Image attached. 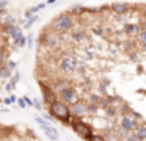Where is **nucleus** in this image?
<instances>
[{
  "instance_id": "58836bf2",
  "label": "nucleus",
  "mask_w": 146,
  "mask_h": 141,
  "mask_svg": "<svg viewBox=\"0 0 146 141\" xmlns=\"http://www.w3.org/2000/svg\"><path fill=\"white\" fill-rule=\"evenodd\" d=\"M2 14H5V9H2V8H0V16H2Z\"/></svg>"
},
{
  "instance_id": "7c9ffc66",
  "label": "nucleus",
  "mask_w": 146,
  "mask_h": 141,
  "mask_svg": "<svg viewBox=\"0 0 146 141\" xmlns=\"http://www.w3.org/2000/svg\"><path fill=\"white\" fill-rule=\"evenodd\" d=\"M14 86H16V85H14V83H11V81H10V83H7V85H5V89H7L8 93H11V91L14 89Z\"/></svg>"
},
{
  "instance_id": "2f4dec72",
  "label": "nucleus",
  "mask_w": 146,
  "mask_h": 141,
  "mask_svg": "<svg viewBox=\"0 0 146 141\" xmlns=\"http://www.w3.org/2000/svg\"><path fill=\"white\" fill-rule=\"evenodd\" d=\"M24 99H25V102H27V105H29V107H35V100H33V99H30V97H24Z\"/></svg>"
},
{
  "instance_id": "aec40b11",
  "label": "nucleus",
  "mask_w": 146,
  "mask_h": 141,
  "mask_svg": "<svg viewBox=\"0 0 146 141\" xmlns=\"http://www.w3.org/2000/svg\"><path fill=\"white\" fill-rule=\"evenodd\" d=\"M38 19H39V16H38V14H33L30 19H27V22H25V25H24V28H30L36 21H38Z\"/></svg>"
},
{
  "instance_id": "4c0bfd02",
  "label": "nucleus",
  "mask_w": 146,
  "mask_h": 141,
  "mask_svg": "<svg viewBox=\"0 0 146 141\" xmlns=\"http://www.w3.org/2000/svg\"><path fill=\"white\" fill-rule=\"evenodd\" d=\"M57 2H60V0H47L46 3H47V5H54V3H57Z\"/></svg>"
},
{
  "instance_id": "f3484780",
  "label": "nucleus",
  "mask_w": 146,
  "mask_h": 141,
  "mask_svg": "<svg viewBox=\"0 0 146 141\" xmlns=\"http://www.w3.org/2000/svg\"><path fill=\"white\" fill-rule=\"evenodd\" d=\"M11 69L8 68V66H0V78H5V80H7V78H10L11 77Z\"/></svg>"
},
{
  "instance_id": "dca6fc26",
  "label": "nucleus",
  "mask_w": 146,
  "mask_h": 141,
  "mask_svg": "<svg viewBox=\"0 0 146 141\" xmlns=\"http://www.w3.org/2000/svg\"><path fill=\"white\" fill-rule=\"evenodd\" d=\"M85 9H86V8H83L82 5H74L72 8L69 9V13H71L72 16H82L83 13H85Z\"/></svg>"
},
{
  "instance_id": "c85d7f7f",
  "label": "nucleus",
  "mask_w": 146,
  "mask_h": 141,
  "mask_svg": "<svg viewBox=\"0 0 146 141\" xmlns=\"http://www.w3.org/2000/svg\"><path fill=\"white\" fill-rule=\"evenodd\" d=\"M13 102H16V97H14V96H10V97H7V99H3L5 105H11Z\"/></svg>"
},
{
  "instance_id": "20e7f679",
  "label": "nucleus",
  "mask_w": 146,
  "mask_h": 141,
  "mask_svg": "<svg viewBox=\"0 0 146 141\" xmlns=\"http://www.w3.org/2000/svg\"><path fill=\"white\" fill-rule=\"evenodd\" d=\"M39 44L47 49H57L60 44V38H58L57 31H44L39 36Z\"/></svg>"
},
{
  "instance_id": "6e6552de",
  "label": "nucleus",
  "mask_w": 146,
  "mask_h": 141,
  "mask_svg": "<svg viewBox=\"0 0 146 141\" xmlns=\"http://www.w3.org/2000/svg\"><path fill=\"white\" fill-rule=\"evenodd\" d=\"M39 86H41V89H42V100H44V102L47 103V105H52V103H54L55 100H58L54 88L47 86V85L42 83V81H39Z\"/></svg>"
},
{
  "instance_id": "0eeeda50",
  "label": "nucleus",
  "mask_w": 146,
  "mask_h": 141,
  "mask_svg": "<svg viewBox=\"0 0 146 141\" xmlns=\"http://www.w3.org/2000/svg\"><path fill=\"white\" fill-rule=\"evenodd\" d=\"M140 122L135 121V119L132 118L130 115H121V119H119V127L123 128V130H126L127 133H130V132H135L137 125H138Z\"/></svg>"
},
{
  "instance_id": "2eb2a0df",
  "label": "nucleus",
  "mask_w": 146,
  "mask_h": 141,
  "mask_svg": "<svg viewBox=\"0 0 146 141\" xmlns=\"http://www.w3.org/2000/svg\"><path fill=\"white\" fill-rule=\"evenodd\" d=\"M71 34H72V41H76V42H82V41H85L86 34L83 30H80V28H76V30L71 31Z\"/></svg>"
},
{
  "instance_id": "c9c22d12",
  "label": "nucleus",
  "mask_w": 146,
  "mask_h": 141,
  "mask_svg": "<svg viewBox=\"0 0 146 141\" xmlns=\"http://www.w3.org/2000/svg\"><path fill=\"white\" fill-rule=\"evenodd\" d=\"M27 46H29V47H32V46H33V38H32V34L29 36V44H27Z\"/></svg>"
},
{
  "instance_id": "4468645a",
  "label": "nucleus",
  "mask_w": 146,
  "mask_h": 141,
  "mask_svg": "<svg viewBox=\"0 0 146 141\" xmlns=\"http://www.w3.org/2000/svg\"><path fill=\"white\" fill-rule=\"evenodd\" d=\"M135 133H137V136H138L141 141H146V122H145V121L140 122V124L137 125Z\"/></svg>"
},
{
  "instance_id": "4be33fe9",
  "label": "nucleus",
  "mask_w": 146,
  "mask_h": 141,
  "mask_svg": "<svg viewBox=\"0 0 146 141\" xmlns=\"http://www.w3.org/2000/svg\"><path fill=\"white\" fill-rule=\"evenodd\" d=\"M86 107H88V113H96L99 108H101L98 103H93V102H88V103H86Z\"/></svg>"
},
{
  "instance_id": "39448f33",
  "label": "nucleus",
  "mask_w": 146,
  "mask_h": 141,
  "mask_svg": "<svg viewBox=\"0 0 146 141\" xmlns=\"http://www.w3.org/2000/svg\"><path fill=\"white\" fill-rule=\"evenodd\" d=\"M60 71L64 75H71L77 71V61L72 55H66L63 56V60L60 61Z\"/></svg>"
},
{
  "instance_id": "9b49d317",
  "label": "nucleus",
  "mask_w": 146,
  "mask_h": 141,
  "mask_svg": "<svg viewBox=\"0 0 146 141\" xmlns=\"http://www.w3.org/2000/svg\"><path fill=\"white\" fill-rule=\"evenodd\" d=\"M42 128V132H44V135L49 138L50 141H58L60 140V133H58V130L54 127L52 124H49V125H44V127H41Z\"/></svg>"
},
{
  "instance_id": "1a4fd4ad",
  "label": "nucleus",
  "mask_w": 146,
  "mask_h": 141,
  "mask_svg": "<svg viewBox=\"0 0 146 141\" xmlns=\"http://www.w3.org/2000/svg\"><path fill=\"white\" fill-rule=\"evenodd\" d=\"M69 108H71V115H72V118L82 119L85 115H88V107H86V103L80 102V100H77L76 103L69 105Z\"/></svg>"
},
{
  "instance_id": "412c9836",
  "label": "nucleus",
  "mask_w": 146,
  "mask_h": 141,
  "mask_svg": "<svg viewBox=\"0 0 146 141\" xmlns=\"http://www.w3.org/2000/svg\"><path fill=\"white\" fill-rule=\"evenodd\" d=\"M3 25H16V19H14L11 14H7L5 19H3Z\"/></svg>"
},
{
  "instance_id": "423d86ee",
  "label": "nucleus",
  "mask_w": 146,
  "mask_h": 141,
  "mask_svg": "<svg viewBox=\"0 0 146 141\" xmlns=\"http://www.w3.org/2000/svg\"><path fill=\"white\" fill-rule=\"evenodd\" d=\"M58 99L61 102L68 103V105H72L77 102V89L74 86H66L64 89H61L58 93Z\"/></svg>"
},
{
  "instance_id": "bb28decb",
  "label": "nucleus",
  "mask_w": 146,
  "mask_h": 141,
  "mask_svg": "<svg viewBox=\"0 0 146 141\" xmlns=\"http://www.w3.org/2000/svg\"><path fill=\"white\" fill-rule=\"evenodd\" d=\"M19 80H21V72L19 71H16L14 72V75H13V78H11V83H19Z\"/></svg>"
},
{
  "instance_id": "f257e3e1",
  "label": "nucleus",
  "mask_w": 146,
  "mask_h": 141,
  "mask_svg": "<svg viewBox=\"0 0 146 141\" xmlns=\"http://www.w3.org/2000/svg\"><path fill=\"white\" fill-rule=\"evenodd\" d=\"M49 113L54 116L57 121L63 122V124H69L71 125V121H72V115H71V108L68 103L61 102L60 99L55 100L52 105H49Z\"/></svg>"
},
{
  "instance_id": "7ed1b4c3",
  "label": "nucleus",
  "mask_w": 146,
  "mask_h": 141,
  "mask_svg": "<svg viewBox=\"0 0 146 141\" xmlns=\"http://www.w3.org/2000/svg\"><path fill=\"white\" fill-rule=\"evenodd\" d=\"M71 127H72V130L76 132L80 138H83V140H86V141L94 135L93 125L86 124L85 121H82V119H79V118H74L72 121H71Z\"/></svg>"
},
{
  "instance_id": "f704fd0d",
  "label": "nucleus",
  "mask_w": 146,
  "mask_h": 141,
  "mask_svg": "<svg viewBox=\"0 0 146 141\" xmlns=\"http://www.w3.org/2000/svg\"><path fill=\"white\" fill-rule=\"evenodd\" d=\"M3 55H5V53L0 52V66H5V58H3Z\"/></svg>"
},
{
  "instance_id": "393cba45",
  "label": "nucleus",
  "mask_w": 146,
  "mask_h": 141,
  "mask_svg": "<svg viewBox=\"0 0 146 141\" xmlns=\"http://www.w3.org/2000/svg\"><path fill=\"white\" fill-rule=\"evenodd\" d=\"M88 141H107V138H105L104 135H98V133H94Z\"/></svg>"
},
{
  "instance_id": "72a5a7b5",
  "label": "nucleus",
  "mask_w": 146,
  "mask_h": 141,
  "mask_svg": "<svg viewBox=\"0 0 146 141\" xmlns=\"http://www.w3.org/2000/svg\"><path fill=\"white\" fill-rule=\"evenodd\" d=\"M7 6H8V0H0V8L5 9Z\"/></svg>"
},
{
  "instance_id": "473e14b6",
  "label": "nucleus",
  "mask_w": 146,
  "mask_h": 141,
  "mask_svg": "<svg viewBox=\"0 0 146 141\" xmlns=\"http://www.w3.org/2000/svg\"><path fill=\"white\" fill-rule=\"evenodd\" d=\"M7 66L11 69V71H14V69H16V66H17V63H16V61H8Z\"/></svg>"
},
{
  "instance_id": "ea45409f",
  "label": "nucleus",
  "mask_w": 146,
  "mask_h": 141,
  "mask_svg": "<svg viewBox=\"0 0 146 141\" xmlns=\"http://www.w3.org/2000/svg\"><path fill=\"white\" fill-rule=\"evenodd\" d=\"M0 21H2V16H0Z\"/></svg>"
},
{
  "instance_id": "ddd939ff",
  "label": "nucleus",
  "mask_w": 146,
  "mask_h": 141,
  "mask_svg": "<svg viewBox=\"0 0 146 141\" xmlns=\"http://www.w3.org/2000/svg\"><path fill=\"white\" fill-rule=\"evenodd\" d=\"M140 31H141V27L137 24H126L124 25V33L129 34V36H132V34H138Z\"/></svg>"
},
{
  "instance_id": "9d476101",
  "label": "nucleus",
  "mask_w": 146,
  "mask_h": 141,
  "mask_svg": "<svg viewBox=\"0 0 146 141\" xmlns=\"http://www.w3.org/2000/svg\"><path fill=\"white\" fill-rule=\"evenodd\" d=\"M110 8H111V11H113L115 14L124 16L130 9V6H129V3H124V2H115V3H111Z\"/></svg>"
},
{
  "instance_id": "6ab92c4d",
  "label": "nucleus",
  "mask_w": 146,
  "mask_h": 141,
  "mask_svg": "<svg viewBox=\"0 0 146 141\" xmlns=\"http://www.w3.org/2000/svg\"><path fill=\"white\" fill-rule=\"evenodd\" d=\"M138 42L143 49H146V30H141L138 33Z\"/></svg>"
},
{
  "instance_id": "a878e982",
  "label": "nucleus",
  "mask_w": 146,
  "mask_h": 141,
  "mask_svg": "<svg viewBox=\"0 0 146 141\" xmlns=\"http://www.w3.org/2000/svg\"><path fill=\"white\" fill-rule=\"evenodd\" d=\"M124 141H141V140H140V138L137 136V133H135V132H130V133L127 135V138H126Z\"/></svg>"
},
{
  "instance_id": "cd10ccee",
  "label": "nucleus",
  "mask_w": 146,
  "mask_h": 141,
  "mask_svg": "<svg viewBox=\"0 0 146 141\" xmlns=\"http://www.w3.org/2000/svg\"><path fill=\"white\" fill-rule=\"evenodd\" d=\"M17 107H19V108H29V105H27V102H25V99H24V97L17 99Z\"/></svg>"
},
{
  "instance_id": "c756f323",
  "label": "nucleus",
  "mask_w": 146,
  "mask_h": 141,
  "mask_svg": "<svg viewBox=\"0 0 146 141\" xmlns=\"http://www.w3.org/2000/svg\"><path fill=\"white\" fill-rule=\"evenodd\" d=\"M35 100V108L36 110H42V103H41V99H33Z\"/></svg>"
},
{
  "instance_id": "f8f14e48",
  "label": "nucleus",
  "mask_w": 146,
  "mask_h": 141,
  "mask_svg": "<svg viewBox=\"0 0 146 141\" xmlns=\"http://www.w3.org/2000/svg\"><path fill=\"white\" fill-rule=\"evenodd\" d=\"M21 31H22V28H19L17 25H3V33L13 39H16Z\"/></svg>"
},
{
  "instance_id": "f03ea898",
  "label": "nucleus",
  "mask_w": 146,
  "mask_h": 141,
  "mask_svg": "<svg viewBox=\"0 0 146 141\" xmlns=\"http://www.w3.org/2000/svg\"><path fill=\"white\" fill-rule=\"evenodd\" d=\"M52 27H54V31H57V33L72 31V27H74L72 14H71V13H63V14L57 16V17L52 21Z\"/></svg>"
},
{
  "instance_id": "e433bc0d",
  "label": "nucleus",
  "mask_w": 146,
  "mask_h": 141,
  "mask_svg": "<svg viewBox=\"0 0 146 141\" xmlns=\"http://www.w3.org/2000/svg\"><path fill=\"white\" fill-rule=\"evenodd\" d=\"M46 6H47V3L44 2V3H39V5H38V8H39V9H44Z\"/></svg>"
},
{
  "instance_id": "5701e85b",
  "label": "nucleus",
  "mask_w": 146,
  "mask_h": 141,
  "mask_svg": "<svg viewBox=\"0 0 146 141\" xmlns=\"http://www.w3.org/2000/svg\"><path fill=\"white\" fill-rule=\"evenodd\" d=\"M35 121L38 122L41 127H44V125H49V124H52V122H49L47 119H44V118H41V116H35Z\"/></svg>"
},
{
  "instance_id": "b1692460",
  "label": "nucleus",
  "mask_w": 146,
  "mask_h": 141,
  "mask_svg": "<svg viewBox=\"0 0 146 141\" xmlns=\"http://www.w3.org/2000/svg\"><path fill=\"white\" fill-rule=\"evenodd\" d=\"M90 102H93V103H98V105H101V102H102V97H101V96H98V94H91V96H90Z\"/></svg>"
},
{
  "instance_id": "a211bd4d",
  "label": "nucleus",
  "mask_w": 146,
  "mask_h": 141,
  "mask_svg": "<svg viewBox=\"0 0 146 141\" xmlns=\"http://www.w3.org/2000/svg\"><path fill=\"white\" fill-rule=\"evenodd\" d=\"M118 113H119V111H118V108H115L113 105H110V107L105 108V116H107V118H115Z\"/></svg>"
}]
</instances>
